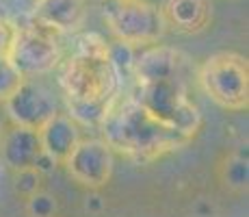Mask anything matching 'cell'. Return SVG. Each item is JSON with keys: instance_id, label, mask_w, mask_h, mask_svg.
I'll return each instance as SVG.
<instances>
[{"instance_id": "cell-1", "label": "cell", "mask_w": 249, "mask_h": 217, "mask_svg": "<svg viewBox=\"0 0 249 217\" xmlns=\"http://www.w3.org/2000/svg\"><path fill=\"white\" fill-rule=\"evenodd\" d=\"M59 83L65 91L70 118L100 126L119 96V67L108 43L95 33L83 35L61 67Z\"/></svg>"}, {"instance_id": "cell-2", "label": "cell", "mask_w": 249, "mask_h": 217, "mask_svg": "<svg viewBox=\"0 0 249 217\" xmlns=\"http://www.w3.org/2000/svg\"><path fill=\"white\" fill-rule=\"evenodd\" d=\"M100 126L104 141L113 152L124 154L137 163H152L165 154L180 150L193 139L156 119L132 96H117Z\"/></svg>"}, {"instance_id": "cell-3", "label": "cell", "mask_w": 249, "mask_h": 217, "mask_svg": "<svg viewBox=\"0 0 249 217\" xmlns=\"http://www.w3.org/2000/svg\"><path fill=\"white\" fill-rule=\"evenodd\" d=\"M132 98L162 124L180 130L189 137H195L202 128V113L189 100L184 76L137 83Z\"/></svg>"}, {"instance_id": "cell-4", "label": "cell", "mask_w": 249, "mask_h": 217, "mask_svg": "<svg viewBox=\"0 0 249 217\" xmlns=\"http://www.w3.org/2000/svg\"><path fill=\"white\" fill-rule=\"evenodd\" d=\"M204 94L226 111L249 107V63L236 52L210 55L197 72Z\"/></svg>"}, {"instance_id": "cell-5", "label": "cell", "mask_w": 249, "mask_h": 217, "mask_svg": "<svg viewBox=\"0 0 249 217\" xmlns=\"http://www.w3.org/2000/svg\"><path fill=\"white\" fill-rule=\"evenodd\" d=\"M102 18L124 46H150L167 31L160 9L147 0H104Z\"/></svg>"}, {"instance_id": "cell-6", "label": "cell", "mask_w": 249, "mask_h": 217, "mask_svg": "<svg viewBox=\"0 0 249 217\" xmlns=\"http://www.w3.org/2000/svg\"><path fill=\"white\" fill-rule=\"evenodd\" d=\"M61 57H63L61 33L35 20L18 26L9 59L24 79H35L39 74L52 72L61 63Z\"/></svg>"}, {"instance_id": "cell-7", "label": "cell", "mask_w": 249, "mask_h": 217, "mask_svg": "<svg viewBox=\"0 0 249 217\" xmlns=\"http://www.w3.org/2000/svg\"><path fill=\"white\" fill-rule=\"evenodd\" d=\"M63 165L78 185L102 189L113 176L115 152L104 139H80Z\"/></svg>"}, {"instance_id": "cell-8", "label": "cell", "mask_w": 249, "mask_h": 217, "mask_svg": "<svg viewBox=\"0 0 249 217\" xmlns=\"http://www.w3.org/2000/svg\"><path fill=\"white\" fill-rule=\"evenodd\" d=\"M9 118L13 124L28 128H39L44 122L56 113V100L41 83L33 79H24L22 85L4 100Z\"/></svg>"}, {"instance_id": "cell-9", "label": "cell", "mask_w": 249, "mask_h": 217, "mask_svg": "<svg viewBox=\"0 0 249 217\" xmlns=\"http://www.w3.org/2000/svg\"><path fill=\"white\" fill-rule=\"evenodd\" d=\"M0 157H2L4 165H9L13 172L26 170V167H37L44 170V165H54L50 158L44 154L39 139V130L13 124L11 130L2 133V141H0Z\"/></svg>"}, {"instance_id": "cell-10", "label": "cell", "mask_w": 249, "mask_h": 217, "mask_svg": "<svg viewBox=\"0 0 249 217\" xmlns=\"http://www.w3.org/2000/svg\"><path fill=\"white\" fill-rule=\"evenodd\" d=\"M186 61L189 59L176 48L150 43L145 46V50H141V55L135 57L132 70H135L137 83H150V80L184 76Z\"/></svg>"}, {"instance_id": "cell-11", "label": "cell", "mask_w": 249, "mask_h": 217, "mask_svg": "<svg viewBox=\"0 0 249 217\" xmlns=\"http://www.w3.org/2000/svg\"><path fill=\"white\" fill-rule=\"evenodd\" d=\"M159 9L167 31L180 35H197L213 22L210 0H162Z\"/></svg>"}, {"instance_id": "cell-12", "label": "cell", "mask_w": 249, "mask_h": 217, "mask_svg": "<svg viewBox=\"0 0 249 217\" xmlns=\"http://www.w3.org/2000/svg\"><path fill=\"white\" fill-rule=\"evenodd\" d=\"M37 130H39L44 154L54 165H63L65 158L70 157V152L80 141L78 122H74L68 113H59V111Z\"/></svg>"}, {"instance_id": "cell-13", "label": "cell", "mask_w": 249, "mask_h": 217, "mask_svg": "<svg viewBox=\"0 0 249 217\" xmlns=\"http://www.w3.org/2000/svg\"><path fill=\"white\" fill-rule=\"evenodd\" d=\"M85 16H87L85 0H37L31 20L65 35L78 31L85 22Z\"/></svg>"}, {"instance_id": "cell-14", "label": "cell", "mask_w": 249, "mask_h": 217, "mask_svg": "<svg viewBox=\"0 0 249 217\" xmlns=\"http://www.w3.org/2000/svg\"><path fill=\"white\" fill-rule=\"evenodd\" d=\"M221 176H223L226 187H230V189H234V191H245L247 178H249L247 157H243L241 152H232L226 161H223Z\"/></svg>"}, {"instance_id": "cell-15", "label": "cell", "mask_w": 249, "mask_h": 217, "mask_svg": "<svg viewBox=\"0 0 249 217\" xmlns=\"http://www.w3.org/2000/svg\"><path fill=\"white\" fill-rule=\"evenodd\" d=\"M22 80L24 76L11 63V59L9 57H0V102H4L18 89L22 85Z\"/></svg>"}, {"instance_id": "cell-16", "label": "cell", "mask_w": 249, "mask_h": 217, "mask_svg": "<svg viewBox=\"0 0 249 217\" xmlns=\"http://www.w3.org/2000/svg\"><path fill=\"white\" fill-rule=\"evenodd\" d=\"M56 197H52L46 191H35L26 197V211L31 217H56Z\"/></svg>"}, {"instance_id": "cell-17", "label": "cell", "mask_w": 249, "mask_h": 217, "mask_svg": "<svg viewBox=\"0 0 249 217\" xmlns=\"http://www.w3.org/2000/svg\"><path fill=\"white\" fill-rule=\"evenodd\" d=\"M16 174V191L22 196H31L35 191H39V182H41V172L37 167H26V170H18Z\"/></svg>"}, {"instance_id": "cell-18", "label": "cell", "mask_w": 249, "mask_h": 217, "mask_svg": "<svg viewBox=\"0 0 249 217\" xmlns=\"http://www.w3.org/2000/svg\"><path fill=\"white\" fill-rule=\"evenodd\" d=\"M16 22H11L2 11H0V57H9L13 46V39H16Z\"/></svg>"}, {"instance_id": "cell-19", "label": "cell", "mask_w": 249, "mask_h": 217, "mask_svg": "<svg viewBox=\"0 0 249 217\" xmlns=\"http://www.w3.org/2000/svg\"><path fill=\"white\" fill-rule=\"evenodd\" d=\"M0 141H2V124H0Z\"/></svg>"}]
</instances>
